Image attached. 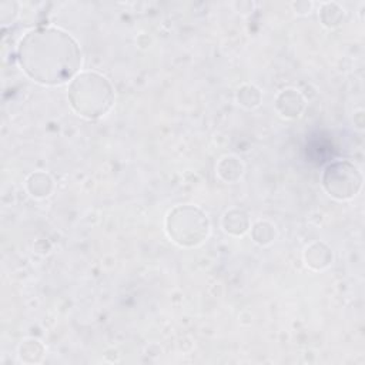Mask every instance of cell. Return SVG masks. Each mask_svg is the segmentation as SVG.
Segmentation results:
<instances>
[{
    "instance_id": "2",
    "label": "cell",
    "mask_w": 365,
    "mask_h": 365,
    "mask_svg": "<svg viewBox=\"0 0 365 365\" xmlns=\"http://www.w3.org/2000/svg\"><path fill=\"white\" fill-rule=\"evenodd\" d=\"M70 98L78 113L87 117H97L107 111L113 96L104 78L96 74H83L71 84Z\"/></svg>"
},
{
    "instance_id": "1",
    "label": "cell",
    "mask_w": 365,
    "mask_h": 365,
    "mask_svg": "<svg viewBox=\"0 0 365 365\" xmlns=\"http://www.w3.org/2000/svg\"><path fill=\"white\" fill-rule=\"evenodd\" d=\"M19 60L33 80L61 84L78 70L81 54L68 34L56 29H37L20 41Z\"/></svg>"
}]
</instances>
